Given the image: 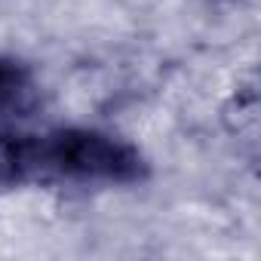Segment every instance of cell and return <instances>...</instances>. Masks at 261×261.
Instances as JSON below:
<instances>
[{"label": "cell", "mask_w": 261, "mask_h": 261, "mask_svg": "<svg viewBox=\"0 0 261 261\" xmlns=\"http://www.w3.org/2000/svg\"><path fill=\"white\" fill-rule=\"evenodd\" d=\"M148 163L136 145L86 126L37 133V181L136 185Z\"/></svg>", "instance_id": "1"}, {"label": "cell", "mask_w": 261, "mask_h": 261, "mask_svg": "<svg viewBox=\"0 0 261 261\" xmlns=\"http://www.w3.org/2000/svg\"><path fill=\"white\" fill-rule=\"evenodd\" d=\"M40 89L28 62L16 56H0V123L28 117L37 108Z\"/></svg>", "instance_id": "2"}, {"label": "cell", "mask_w": 261, "mask_h": 261, "mask_svg": "<svg viewBox=\"0 0 261 261\" xmlns=\"http://www.w3.org/2000/svg\"><path fill=\"white\" fill-rule=\"evenodd\" d=\"M37 181V133H0V188H22Z\"/></svg>", "instance_id": "3"}, {"label": "cell", "mask_w": 261, "mask_h": 261, "mask_svg": "<svg viewBox=\"0 0 261 261\" xmlns=\"http://www.w3.org/2000/svg\"><path fill=\"white\" fill-rule=\"evenodd\" d=\"M224 123L230 129V136L255 145V133H258V95H255V83L240 86L230 95V105L224 108Z\"/></svg>", "instance_id": "4"}]
</instances>
